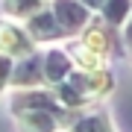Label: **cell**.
<instances>
[{"instance_id": "1", "label": "cell", "mask_w": 132, "mask_h": 132, "mask_svg": "<svg viewBox=\"0 0 132 132\" xmlns=\"http://www.w3.org/2000/svg\"><path fill=\"white\" fill-rule=\"evenodd\" d=\"M65 53L73 62V71H109V59L114 53H123L120 47V32L109 29L103 18L94 15L88 21V27L82 29L76 38L68 41Z\"/></svg>"}, {"instance_id": "2", "label": "cell", "mask_w": 132, "mask_h": 132, "mask_svg": "<svg viewBox=\"0 0 132 132\" xmlns=\"http://www.w3.org/2000/svg\"><path fill=\"white\" fill-rule=\"evenodd\" d=\"M65 82L71 85V91L88 109H91V103H97V100H103L114 91V76L109 71H73Z\"/></svg>"}, {"instance_id": "3", "label": "cell", "mask_w": 132, "mask_h": 132, "mask_svg": "<svg viewBox=\"0 0 132 132\" xmlns=\"http://www.w3.org/2000/svg\"><path fill=\"white\" fill-rule=\"evenodd\" d=\"M50 12L56 18V24L65 32V41H71L88 27V21L94 18V12H88L79 0H50Z\"/></svg>"}, {"instance_id": "4", "label": "cell", "mask_w": 132, "mask_h": 132, "mask_svg": "<svg viewBox=\"0 0 132 132\" xmlns=\"http://www.w3.org/2000/svg\"><path fill=\"white\" fill-rule=\"evenodd\" d=\"M38 47L32 44V38L27 35V29L15 21H0V53L9 59H27L32 56Z\"/></svg>"}, {"instance_id": "5", "label": "cell", "mask_w": 132, "mask_h": 132, "mask_svg": "<svg viewBox=\"0 0 132 132\" xmlns=\"http://www.w3.org/2000/svg\"><path fill=\"white\" fill-rule=\"evenodd\" d=\"M9 85H12L15 91L44 88V59H41V50H35L32 56H27V59H18V62H15Z\"/></svg>"}, {"instance_id": "6", "label": "cell", "mask_w": 132, "mask_h": 132, "mask_svg": "<svg viewBox=\"0 0 132 132\" xmlns=\"http://www.w3.org/2000/svg\"><path fill=\"white\" fill-rule=\"evenodd\" d=\"M24 29L27 35L32 38V44H56V41H65V32H62V27L56 24V18H53L50 6H44L41 12H35L32 18L24 21Z\"/></svg>"}, {"instance_id": "7", "label": "cell", "mask_w": 132, "mask_h": 132, "mask_svg": "<svg viewBox=\"0 0 132 132\" xmlns=\"http://www.w3.org/2000/svg\"><path fill=\"white\" fill-rule=\"evenodd\" d=\"M41 59H44V85H47V88L62 85L68 76L73 73V62H71V56H68L62 47H50V50H44Z\"/></svg>"}, {"instance_id": "8", "label": "cell", "mask_w": 132, "mask_h": 132, "mask_svg": "<svg viewBox=\"0 0 132 132\" xmlns=\"http://www.w3.org/2000/svg\"><path fill=\"white\" fill-rule=\"evenodd\" d=\"M12 114L18 118V129L21 132H65V123L56 114H50V112L24 109V112H12Z\"/></svg>"}, {"instance_id": "9", "label": "cell", "mask_w": 132, "mask_h": 132, "mask_svg": "<svg viewBox=\"0 0 132 132\" xmlns=\"http://www.w3.org/2000/svg\"><path fill=\"white\" fill-rule=\"evenodd\" d=\"M68 132H114V126L109 120L106 109H85V112H79V118L68 126Z\"/></svg>"}, {"instance_id": "10", "label": "cell", "mask_w": 132, "mask_h": 132, "mask_svg": "<svg viewBox=\"0 0 132 132\" xmlns=\"http://www.w3.org/2000/svg\"><path fill=\"white\" fill-rule=\"evenodd\" d=\"M129 15H132V0H106L103 9H100L103 24L109 29H114V32L123 29V24L129 21Z\"/></svg>"}, {"instance_id": "11", "label": "cell", "mask_w": 132, "mask_h": 132, "mask_svg": "<svg viewBox=\"0 0 132 132\" xmlns=\"http://www.w3.org/2000/svg\"><path fill=\"white\" fill-rule=\"evenodd\" d=\"M44 0H3V12L9 15V21H15V24H24L27 18H32L35 12H41L44 9Z\"/></svg>"}, {"instance_id": "12", "label": "cell", "mask_w": 132, "mask_h": 132, "mask_svg": "<svg viewBox=\"0 0 132 132\" xmlns=\"http://www.w3.org/2000/svg\"><path fill=\"white\" fill-rule=\"evenodd\" d=\"M12 68H15V59H9V56H3V53H0V94H3V88H9Z\"/></svg>"}, {"instance_id": "13", "label": "cell", "mask_w": 132, "mask_h": 132, "mask_svg": "<svg viewBox=\"0 0 132 132\" xmlns=\"http://www.w3.org/2000/svg\"><path fill=\"white\" fill-rule=\"evenodd\" d=\"M120 47H123V53L132 59V15H129V21H126L123 29H120Z\"/></svg>"}, {"instance_id": "14", "label": "cell", "mask_w": 132, "mask_h": 132, "mask_svg": "<svg viewBox=\"0 0 132 132\" xmlns=\"http://www.w3.org/2000/svg\"><path fill=\"white\" fill-rule=\"evenodd\" d=\"M79 3H82V6H85V9H88V12L100 15V9H103V3H106V0H79Z\"/></svg>"}]
</instances>
